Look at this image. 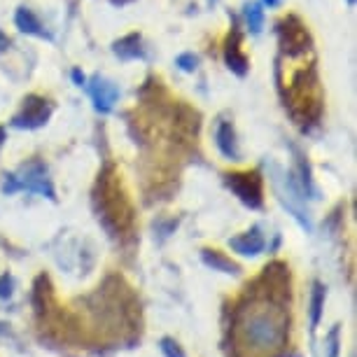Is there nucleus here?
Here are the masks:
<instances>
[{
  "instance_id": "nucleus-10",
  "label": "nucleus",
  "mask_w": 357,
  "mask_h": 357,
  "mask_svg": "<svg viewBox=\"0 0 357 357\" xmlns=\"http://www.w3.org/2000/svg\"><path fill=\"white\" fill-rule=\"evenodd\" d=\"M225 56H227V66L236 73V75H245V73H248V59L243 56V52H241L238 31H234V40H229Z\"/></svg>"
},
{
  "instance_id": "nucleus-16",
  "label": "nucleus",
  "mask_w": 357,
  "mask_h": 357,
  "mask_svg": "<svg viewBox=\"0 0 357 357\" xmlns=\"http://www.w3.org/2000/svg\"><path fill=\"white\" fill-rule=\"evenodd\" d=\"M197 63H199V59L194 56V54H183V56H178V66L187 73H192L197 68Z\"/></svg>"
},
{
  "instance_id": "nucleus-7",
  "label": "nucleus",
  "mask_w": 357,
  "mask_h": 357,
  "mask_svg": "<svg viewBox=\"0 0 357 357\" xmlns=\"http://www.w3.org/2000/svg\"><path fill=\"white\" fill-rule=\"evenodd\" d=\"M229 248H231L234 252L243 255V257H255V255H259L264 250V236H261L259 229L255 227L250 231L234 236V238L229 241Z\"/></svg>"
},
{
  "instance_id": "nucleus-3",
  "label": "nucleus",
  "mask_w": 357,
  "mask_h": 357,
  "mask_svg": "<svg viewBox=\"0 0 357 357\" xmlns=\"http://www.w3.org/2000/svg\"><path fill=\"white\" fill-rule=\"evenodd\" d=\"M19 190L43 194V197H47V199H56L54 197V187L50 183V178H47V168H45L43 161H31V164H26L19 173L5 175L3 192L15 194Z\"/></svg>"
},
{
  "instance_id": "nucleus-6",
  "label": "nucleus",
  "mask_w": 357,
  "mask_h": 357,
  "mask_svg": "<svg viewBox=\"0 0 357 357\" xmlns=\"http://www.w3.org/2000/svg\"><path fill=\"white\" fill-rule=\"evenodd\" d=\"M89 91H91V98H93V103H96L98 112H110L114 107V103H117V98H119L117 86H114L112 82H107V79L100 77V75H96L91 79Z\"/></svg>"
},
{
  "instance_id": "nucleus-11",
  "label": "nucleus",
  "mask_w": 357,
  "mask_h": 357,
  "mask_svg": "<svg viewBox=\"0 0 357 357\" xmlns=\"http://www.w3.org/2000/svg\"><path fill=\"white\" fill-rule=\"evenodd\" d=\"M201 259H204V264H206V266H211L213 271H222V273H238V271H241L238 264L229 259L225 252L211 250V248H206V250L201 252Z\"/></svg>"
},
{
  "instance_id": "nucleus-18",
  "label": "nucleus",
  "mask_w": 357,
  "mask_h": 357,
  "mask_svg": "<svg viewBox=\"0 0 357 357\" xmlns=\"http://www.w3.org/2000/svg\"><path fill=\"white\" fill-rule=\"evenodd\" d=\"M336 353H339V327H334L329 334V357H336Z\"/></svg>"
},
{
  "instance_id": "nucleus-5",
  "label": "nucleus",
  "mask_w": 357,
  "mask_h": 357,
  "mask_svg": "<svg viewBox=\"0 0 357 357\" xmlns=\"http://www.w3.org/2000/svg\"><path fill=\"white\" fill-rule=\"evenodd\" d=\"M52 114V103L40 96H29L24 100V107L22 112L17 114L15 119H12V124L17 126V129H38V126L47 124V119H50Z\"/></svg>"
},
{
  "instance_id": "nucleus-12",
  "label": "nucleus",
  "mask_w": 357,
  "mask_h": 357,
  "mask_svg": "<svg viewBox=\"0 0 357 357\" xmlns=\"http://www.w3.org/2000/svg\"><path fill=\"white\" fill-rule=\"evenodd\" d=\"M15 22L24 33H31V36H38V38H50V33L45 31V26L40 24V19L33 15L29 8H19Z\"/></svg>"
},
{
  "instance_id": "nucleus-19",
  "label": "nucleus",
  "mask_w": 357,
  "mask_h": 357,
  "mask_svg": "<svg viewBox=\"0 0 357 357\" xmlns=\"http://www.w3.org/2000/svg\"><path fill=\"white\" fill-rule=\"evenodd\" d=\"M73 79H75V82H77L79 86L84 84V75H82V73H79V70H75V73H73Z\"/></svg>"
},
{
  "instance_id": "nucleus-4",
  "label": "nucleus",
  "mask_w": 357,
  "mask_h": 357,
  "mask_svg": "<svg viewBox=\"0 0 357 357\" xmlns=\"http://www.w3.org/2000/svg\"><path fill=\"white\" fill-rule=\"evenodd\" d=\"M227 185L231 187V192L243 201L245 206L259 208L264 201V190H261V178L257 171H245V173H229Z\"/></svg>"
},
{
  "instance_id": "nucleus-1",
  "label": "nucleus",
  "mask_w": 357,
  "mask_h": 357,
  "mask_svg": "<svg viewBox=\"0 0 357 357\" xmlns=\"http://www.w3.org/2000/svg\"><path fill=\"white\" fill-rule=\"evenodd\" d=\"M119 178L122 175L117 173V168L107 166L100 173L96 194H93L98 220L103 222L110 236H126L133 229V208Z\"/></svg>"
},
{
  "instance_id": "nucleus-21",
  "label": "nucleus",
  "mask_w": 357,
  "mask_h": 357,
  "mask_svg": "<svg viewBox=\"0 0 357 357\" xmlns=\"http://www.w3.org/2000/svg\"><path fill=\"white\" fill-rule=\"evenodd\" d=\"M3 143H5V131L0 129V147H3Z\"/></svg>"
},
{
  "instance_id": "nucleus-2",
  "label": "nucleus",
  "mask_w": 357,
  "mask_h": 357,
  "mask_svg": "<svg viewBox=\"0 0 357 357\" xmlns=\"http://www.w3.org/2000/svg\"><path fill=\"white\" fill-rule=\"evenodd\" d=\"M241 339L248 348L257 353L278 350L287 339V315L282 308H271L268 304H257L252 311L241 313L238 320Z\"/></svg>"
},
{
  "instance_id": "nucleus-22",
  "label": "nucleus",
  "mask_w": 357,
  "mask_h": 357,
  "mask_svg": "<svg viewBox=\"0 0 357 357\" xmlns=\"http://www.w3.org/2000/svg\"><path fill=\"white\" fill-rule=\"evenodd\" d=\"M348 5H355V0H348Z\"/></svg>"
},
{
  "instance_id": "nucleus-17",
  "label": "nucleus",
  "mask_w": 357,
  "mask_h": 357,
  "mask_svg": "<svg viewBox=\"0 0 357 357\" xmlns=\"http://www.w3.org/2000/svg\"><path fill=\"white\" fill-rule=\"evenodd\" d=\"M10 294H12V278L8 273H3V275H0V296H3V299H8Z\"/></svg>"
},
{
  "instance_id": "nucleus-8",
  "label": "nucleus",
  "mask_w": 357,
  "mask_h": 357,
  "mask_svg": "<svg viewBox=\"0 0 357 357\" xmlns=\"http://www.w3.org/2000/svg\"><path fill=\"white\" fill-rule=\"evenodd\" d=\"M215 140H218L220 152L225 154L227 159L238 161V145H236V133L234 126L229 122H220L218 131H215Z\"/></svg>"
},
{
  "instance_id": "nucleus-9",
  "label": "nucleus",
  "mask_w": 357,
  "mask_h": 357,
  "mask_svg": "<svg viewBox=\"0 0 357 357\" xmlns=\"http://www.w3.org/2000/svg\"><path fill=\"white\" fill-rule=\"evenodd\" d=\"M114 54H117L119 59H124V61H129V59H143L145 56V50H143V38L138 36V33H131V36L122 38L119 43H114Z\"/></svg>"
},
{
  "instance_id": "nucleus-13",
  "label": "nucleus",
  "mask_w": 357,
  "mask_h": 357,
  "mask_svg": "<svg viewBox=\"0 0 357 357\" xmlns=\"http://www.w3.org/2000/svg\"><path fill=\"white\" fill-rule=\"evenodd\" d=\"M325 299H327V287L322 285V282H313V292H311V327L313 329L320 325Z\"/></svg>"
},
{
  "instance_id": "nucleus-15",
  "label": "nucleus",
  "mask_w": 357,
  "mask_h": 357,
  "mask_svg": "<svg viewBox=\"0 0 357 357\" xmlns=\"http://www.w3.org/2000/svg\"><path fill=\"white\" fill-rule=\"evenodd\" d=\"M161 353H164V357H187L185 350L180 348V343L175 339H161Z\"/></svg>"
},
{
  "instance_id": "nucleus-20",
  "label": "nucleus",
  "mask_w": 357,
  "mask_h": 357,
  "mask_svg": "<svg viewBox=\"0 0 357 357\" xmlns=\"http://www.w3.org/2000/svg\"><path fill=\"white\" fill-rule=\"evenodd\" d=\"M266 5H271V8H275V5H278V0H264Z\"/></svg>"
},
{
  "instance_id": "nucleus-14",
  "label": "nucleus",
  "mask_w": 357,
  "mask_h": 357,
  "mask_svg": "<svg viewBox=\"0 0 357 357\" xmlns=\"http://www.w3.org/2000/svg\"><path fill=\"white\" fill-rule=\"evenodd\" d=\"M245 17H248V29H250L252 33H259L261 24H264V12H261V8H259L257 3L248 5V8H245Z\"/></svg>"
}]
</instances>
